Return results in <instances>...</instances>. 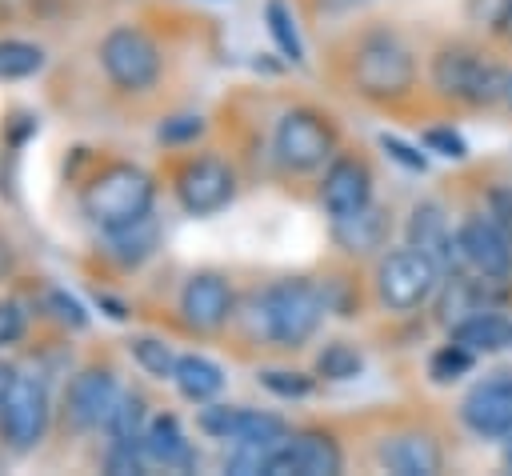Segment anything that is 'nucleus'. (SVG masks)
Masks as SVG:
<instances>
[{
  "label": "nucleus",
  "instance_id": "9d476101",
  "mask_svg": "<svg viewBox=\"0 0 512 476\" xmlns=\"http://www.w3.org/2000/svg\"><path fill=\"white\" fill-rule=\"evenodd\" d=\"M236 196V176L216 156H196L176 172V200L192 216H212Z\"/></svg>",
  "mask_w": 512,
  "mask_h": 476
},
{
  "label": "nucleus",
  "instance_id": "2f4dec72",
  "mask_svg": "<svg viewBox=\"0 0 512 476\" xmlns=\"http://www.w3.org/2000/svg\"><path fill=\"white\" fill-rule=\"evenodd\" d=\"M424 148H432V152H440V156H448V160H464V156H468L464 136L452 132V128H428V132H424Z\"/></svg>",
  "mask_w": 512,
  "mask_h": 476
},
{
  "label": "nucleus",
  "instance_id": "f3484780",
  "mask_svg": "<svg viewBox=\"0 0 512 476\" xmlns=\"http://www.w3.org/2000/svg\"><path fill=\"white\" fill-rule=\"evenodd\" d=\"M376 460L396 476H436L444 468V452L428 432L384 436L376 448Z\"/></svg>",
  "mask_w": 512,
  "mask_h": 476
},
{
  "label": "nucleus",
  "instance_id": "a19ab883",
  "mask_svg": "<svg viewBox=\"0 0 512 476\" xmlns=\"http://www.w3.org/2000/svg\"><path fill=\"white\" fill-rule=\"evenodd\" d=\"M8 268H12V252H8V244L0 240V280L8 276Z\"/></svg>",
  "mask_w": 512,
  "mask_h": 476
},
{
  "label": "nucleus",
  "instance_id": "e433bc0d",
  "mask_svg": "<svg viewBox=\"0 0 512 476\" xmlns=\"http://www.w3.org/2000/svg\"><path fill=\"white\" fill-rule=\"evenodd\" d=\"M380 148H384L392 160H400L404 168H412V172H424V156H420L416 148H408L404 140H396V136H380Z\"/></svg>",
  "mask_w": 512,
  "mask_h": 476
},
{
  "label": "nucleus",
  "instance_id": "ddd939ff",
  "mask_svg": "<svg viewBox=\"0 0 512 476\" xmlns=\"http://www.w3.org/2000/svg\"><path fill=\"white\" fill-rule=\"evenodd\" d=\"M460 420L484 440H512V372H496L480 380L464 396Z\"/></svg>",
  "mask_w": 512,
  "mask_h": 476
},
{
  "label": "nucleus",
  "instance_id": "9b49d317",
  "mask_svg": "<svg viewBox=\"0 0 512 476\" xmlns=\"http://www.w3.org/2000/svg\"><path fill=\"white\" fill-rule=\"evenodd\" d=\"M120 404V384L108 368H84L72 376L68 392H64V416L72 428L92 432V428H108L112 412Z\"/></svg>",
  "mask_w": 512,
  "mask_h": 476
},
{
  "label": "nucleus",
  "instance_id": "f704fd0d",
  "mask_svg": "<svg viewBox=\"0 0 512 476\" xmlns=\"http://www.w3.org/2000/svg\"><path fill=\"white\" fill-rule=\"evenodd\" d=\"M508 8H512V0H468V16L480 20V24H492L496 32H500Z\"/></svg>",
  "mask_w": 512,
  "mask_h": 476
},
{
  "label": "nucleus",
  "instance_id": "ea45409f",
  "mask_svg": "<svg viewBox=\"0 0 512 476\" xmlns=\"http://www.w3.org/2000/svg\"><path fill=\"white\" fill-rule=\"evenodd\" d=\"M12 384H16V372H12L8 364H0V404H4V396H8Z\"/></svg>",
  "mask_w": 512,
  "mask_h": 476
},
{
  "label": "nucleus",
  "instance_id": "aec40b11",
  "mask_svg": "<svg viewBox=\"0 0 512 476\" xmlns=\"http://www.w3.org/2000/svg\"><path fill=\"white\" fill-rule=\"evenodd\" d=\"M452 232L444 224V212L436 204H416L412 208V220H408V244L420 248L424 256H432L440 268L452 264Z\"/></svg>",
  "mask_w": 512,
  "mask_h": 476
},
{
  "label": "nucleus",
  "instance_id": "bb28decb",
  "mask_svg": "<svg viewBox=\"0 0 512 476\" xmlns=\"http://www.w3.org/2000/svg\"><path fill=\"white\" fill-rule=\"evenodd\" d=\"M360 368H364V356H360L352 344H344V340L324 344V352L316 356V372H320L324 380H356Z\"/></svg>",
  "mask_w": 512,
  "mask_h": 476
},
{
  "label": "nucleus",
  "instance_id": "c9c22d12",
  "mask_svg": "<svg viewBox=\"0 0 512 476\" xmlns=\"http://www.w3.org/2000/svg\"><path fill=\"white\" fill-rule=\"evenodd\" d=\"M20 332H24V312L12 300H0V348L20 340Z\"/></svg>",
  "mask_w": 512,
  "mask_h": 476
},
{
  "label": "nucleus",
  "instance_id": "0eeeda50",
  "mask_svg": "<svg viewBox=\"0 0 512 476\" xmlns=\"http://www.w3.org/2000/svg\"><path fill=\"white\" fill-rule=\"evenodd\" d=\"M336 148V128L328 124V116L312 112V108H292L280 116L276 124V160L288 172H312L320 168Z\"/></svg>",
  "mask_w": 512,
  "mask_h": 476
},
{
  "label": "nucleus",
  "instance_id": "37998d69",
  "mask_svg": "<svg viewBox=\"0 0 512 476\" xmlns=\"http://www.w3.org/2000/svg\"><path fill=\"white\" fill-rule=\"evenodd\" d=\"M504 104H508V112H512V72H508V84H504Z\"/></svg>",
  "mask_w": 512,
  "mask_h": 476
},
{
  "label": "nucleus",
  "instance_id": "b1692460",
  "mask_svg": "<svg viewBox=\"0 0 512 476\" xmlns=\"http://www.w3.org/2000/svg\"><path fill=\"white\" fill-rule=\"evenodd\" d=\"M144 428H148V404H144V396H140V392H120V404H116V412H112V420H108L112 440H120V444H140V440H144ZM140 448H144V444H140Z\"/></svg>",
  "mask_w": 512,
  "mask_h": 476
},
{
  "label": "nucleus",
  "instance_id": "6ab92c4d",
  "mask_svg": "<svg viewBox=\"0 0 512 476\" xmlns=\"http://www.w3.org/2000/svg\"><path fill=\"white\" fill-rule=\"evenodd\" d=\"M144 456L148 460H156V464H164V468H196V448H192V440L184 436V428H180V420L176 416H156V420H148V428H144Z\"/></svg>",
  "mask_w": 512,
  "mask_h": 476
},
{
  "label": "nucleus",
  "instance_id": "20e7f679",
  "mask_svg": "<svg viewBox=\"0 0 512 476\" xmlns=\"http://www.w3.org/2000/svg\"><path fill=\"white\" fill-rule=\"evenodd\" d=\"M432 84H436L448 100L484 108V104L504 100L508 72H504L500 64L484 60V56L472 52V48H440V52L432 56Z\"/></svg>",
  "mask_w": 512,
  "mask_h": 476
},
{
  "label": "nucleus",
  "instance_id": "f8f14e48",
  "mask_svg": "<svg viewBox=\"0 0 512 476\" xmlns=\"http://www.w3.org/2000/svg\"><path fill=\"white\" fill-rule=\"evenodd\" d=\"M344 464L328 432H296L272 448L264 476H336Z\"/></svg>",
  "mask_w": 512,
  "mask_h": 476
},
{
  "label": "nucleus",
  "instance_id": "423d86ee",
  "mask_svg": "<svg viewBox=\"0 0 512 476\" xmlns=\"http://www.w3.org/2000/svg\"><path fill=\"white\" fill-rule=\"evenodd\" d=\"M448 272H472V276H484V280H508L512 276V240L500 232V224L492 216H468L456 228Z\"/></svg>",
  "mask_w": 512,
  "mask_h": 476
},
{
  "label": "nucleus",
  "instance_id": "c03bdc74",
  "mask_svg": "<svg viewBox=\"0 0 512 476\" xmlns=\"http://www.w3.org/2000/svg\"><path fill=\"white\" fill-rule=\"evenodd\" d=\"M508 468H512V456H508Z\"/></svg>",
  "mask_w": 512,
  "mask_h": 476
},
{
  "label": "nucleus",
  "instance_id": "58836bf2",
  "mask_svg": "<svg viewBox=\"0 0 512 476\" xmlns=\"http://www.w3.org/2000/svg\"><path fill=\"white\" fill-rule=\"evenodd\" d=\"M328 12H352V8H360V4H368V0H320Z\"/></svg>",
  "mask_w": 512,
  "mask_h": 476
},
{
  "label": "nucleus",
  "instance_id": "4c0bfd02",
  "mask_svg": "<svg viewBox=\"0 0 512 476\" xmlns=\"http://www.w3.org/2000/svg\"><path fill=\"white\" fill-rule=\"evenodd\" d=\"M48 300H52V308H56V316H60V320H68L72 328H80V324H84V308H80L72 296H64V292H52Z\"/></svg>",
  "mask_w": 512,
  "mask_h": 476
},
{
  "label": "nucleus",
  "instance_id": "a878e982",
  "mask_svg": "<svg viewBox=\"0 0 512 476\" xmlns=\"http://www.w3.org/2000/svg\"><path fill=\"white\" fill-rule=\"evenodd\" d=\"M128 352H132V360H136L148 376H156V380H172V372H176V356H172V348H168L164 340H156V336H132Z\"/></svg>",
  "mask_w": 512,
  "mask_h": 476
},
{
  "label": "nucleus",
  "instance_id": "4be33fe9",
  "mask_svg": "<svg viewBox=\"0 0 512 476\" xmlns=\"http://www.w3.org/2000/svg\"><path fill=\"white\" fill-rule=\"evenodd\" d=\"M172 384L180 388L184 400L192 404H208L220 388H224V372L220 364H212L208 356H176V372H172Z\"/></svg>",
  "mask_w": 512,
  "mask_h": 476
},
{
  "label": "nucleus",
  "instance_id": "dca6fc26",
  "mask_svg": "<svg viewBox=\"0 0 512 476\" xmlns=\"http://www.w3.org/2000/svg\"><path fill=\"white\" fill-rule=\"evenodd\" d=\"M180 316L196 332H216L232 316V288L216 272H196L180 292Z\"/></svg>",
  "mask_w": 512,
  "mask_h": 476
},
{
  "label": "nucleus",
  "instance_id": "c756f323",
  "mask_svg": "<svg viewBox=\"0 0 512 476\" xmlns=\"http://www.w3.org/2000/svg\"><path fill=\"white\" fill-rule=\"evenodd\" d=\"M260 384H264L272 396H280V400H300V396L312 392V380H308L304 372H280V368L260 372Z\"/></svg>",
  "mask_w": 512,
  "mask_h": 476
},
{
  "label": "nucleus",
  "instance_id": "393cba45",
  "mask_svg": "<svg viewBox=\"0 0 512 476\" xmlns=\"http://www.w3.org/2000/svg\"><path fill=\"white\" fill-rule=\"evenodd\" d=\"M44 68V52L28 40H0V80H24Z\"/></svg>",
  "mask_w": 512,
  "mask_h": 476
},
{
  "label": "nucleus",
  "instance_id": "f03ea898",
  "mask_svg": "<svg viewBox=\"0 0 512 476\" xmlns=\"http://www.w3.org/2000/svg\"><path fill=\"white\" fill-rule=\"evenodd\" d=\"M256 312V332L264 340H272L276 348H300L316 328L324 308V292L308 280H280L268 292H260L252 300Z\"/></svg>",
  "mask_w": 512,
  "mask_h": 476
},
{
  "label": "nucleus",
  "instance_id": "cd10ccee",
  "mask_svg": "<svg viewBox=\"0 0 512 476\" xmlns=\"http://www.w3.org/2000/svg\"><path fill=\"white\" fill-rule=\"evenodd\" d=\"M264 20H268V32H272V40H276V48L292 60V64H300L304 60V44H300V32H296V20H292V12L280 4V0H268V8H264Z\"/></svg>",
  "mask_w": 512,
  "mask_h": 476
},
{
  "label": "nucleus",
  "instance_id": "5701e85b",
  "mask_svg": "<svg viewBox=\"0 0 512 476\" xmlns=\"http://www.w3.org/2000/svg\"><path fill=\"white\" fill-rule=\"evenodd\" d=\"M108 236V252H112V260L116 264H124V268H136L140 260H148L152 256V248H156V220H152V212L144 216V220H136V224H128V228H116V232H104Z\"/></svg>",
  "mask_w": 512,
  "mask_h": 476
},
{
  "label": "nucleus",
  "instance_id": "6e6552de",
  "mask_svg": "<svg viewBox=\"0 0 512 476\" xmlns=\"http://www.w3.org/2000/svg\"><path fill=\"white\" fill-rule=\"evenodd\" d=\"M100 64L116 88L144 92L160 76V48L140 28H112L100 40Z\"/></svg>",
  "mask_w": 512,
  "mask_h": 476
},
{
  "label": "nucleus",
  "instance_id": "f257e3e1",
  "mask_svg": "<svg viewBox=\"0 0 512 476\" xmlns=\"http://www.w3.org/2000/svg\"><path fill=\"white\" fill-rule=\"evenodd\" d=\"M152 200H156V184L136 164H108L80 192V208L100 232H116L144 220L152 212Z\"/></svg>",
  "mask_w": 512,
  "mask_h": 476
},
{
  "label": "nucleus",
  "instance_id": "7ed1b4c3",
  "mask_svg": "<svg viewBox=\"0 0 512 476\" xmlns=\"http://www.w3.org/2000/svg\"><path fill=\"white\" fill-rule=\"evenodd\" d=\"M352 80L372 100H400L416 84V60L396 32H368L352 56Z\"/></svg>",
  "mask_w": 512,
  "mask_h": 476
},
{
  "label": "nucleus",
  "instance_id": "473e14b6",
  "mask_svg": "<svg viewBox=\"0 0 512 476\" xmlns=\"http://www.w3.org/2000/svg\"><path fill=\"white\" fill-rule=\"evenodd\" d=\"M200 132H204V120H200V116H172V120L160 124L156 136H160L164 144H180V140H196Z\"/></svg>",
  "mask_w": 512,
  "mask_h": 476
},
{
  "label": "nucleus",
  "instance_id": "39448f33",
  "mask_svg": "<svg viewBox=\"0 0 512 476\" xmlns=\"http://www.w3.org/2000/svg\"><path fill=\"white\" fill-rule=\"evenodd\" d=\"M436 288H440V264L432 256H424L420 248H412V244L388 252L376 268V292L392 312L420 308Z\"/></svg>",
  "mask_w": 512,
  "mask_h": 476
},
{
  "label": "nucleus",
  "instance_id": "79ce46f5",
  "mask_svg": "<svg viewBox=\"0 0 512 476\" xmlns=\"http://www.w3.org/2000/svg\"><path fill=\"white\" fill-rule=\"evenodd\" d=\"M500 32H504V40L512 44V8H508V16H504V24H500Z\"/></svg>",
  "mask_w": 512,
  "mask_h": 476
},
{
  "label": "nucleus",
  "instance_id": "7c9ffc66",
  "mask_svg": "<svg viewBox=\"0 0 512 476\" xmlns=\"http://www.w3.org/2000/svg\"><path fill=\"white\" fill-rule=\"evenodd\" d=\"M144 448L140 444H120V440H112V448H108V456H104V472H112V476H140L144 472Z\"/></svg>",
  "mask_w": 512,
  "mask_h": 476
},
{
  "label": "nucleus",
  "instance_id": "c85d7f7f",
  "mask_svg": "<svg viewBox=\"0 0 512 476\" xmlns=\"http://www.w3.org/2000/svg\"><path fill=\"white\" fill-rule=\"evenodd\" d=\"M472 352L468 348H460L456 340H448L440 352H432V360H428V376L436 380V384H452V380H460L468 368H472Z\"/></svg>",
  "mask_w": 512,
  "mask_h": 476
},
{
  "label": "nucleus",
  "instance_id": "1a4fd4ad",
  "mask_svg": "<svg viewBox=\"0 0 512 476\" xmlns=\"http://www.w3.org/2000/svg\"><path fill=\"white\" fill-rule=\"evenodd\" d=\"M44 428H48V388L36 376H16V384L0 404V436L12 448L28 452L40 444Z\"/></svg>",
  "mask_w": 512,
  "mask_h": 476
},
{
  "label": "nucleus",
  "instance_id": "412c9836",
  "mask_svg": "<svg viewBox=\"0 0 512 476\" xmlns=\"http://www.w3.org/2000/svg\"><path fill=\"white\" fill-rule=\"evenodd\" d=\"M332 236H336V244L348 248V252H372V248L384 244L388 220H384L380 208L364 204V208L352 212V216H336V220H332Z\"/></svg>",
  "mask_w": 512,
  "mask_h": 476
},
{
  "label": "nucleus",
  "instance_id": "4468645a",
  "mask_svg": "<svg viewBox=\"0 0 512 476\" xmlns=\"http://www.w3.org/2000/svg\"><path fill=\"white\" fill-rule=\"evenodd\" d=\"M200 428L216 440H232V444H260V448H276L288 440V428L280 416L272 412H256V408H204L200 412Z\"/></svg>",
  "mask_w": 512,
  "mask_h": 476
},
{
  "label": "nucleus",
  "instance_id": "2eb2a0df",
  "mask_svg": "<svg viewBox=\"0 0 512 476\" xmlns=\"http://www.w3.org/2000/svg\"><path fill=\"white\" fill-rule=\"evenodd\" d=\"M320 204H324V212L332 220L336 216H352L364 204H372V172H368V164L356 160V156H336L328 164V172H324Z\"/></svg>",
  "mask_w": 512,
  "mask_h": 476
},
{
  "label": "nucleus",
  "instance_id": "a211bd4d",
  "mask_svg": "<svg viewBox=\"0 0 512 476\" xmlns=\"http://www.w3.org/2000/svg\"><path fill=\"white\" fill-rule=\"evenodd\" d=\"M448 340H456L472 356H492V352H504L512 344V320L500 316L496 308H484V312H472V316L456 320Z\"/></svg>",
  "mask_w": 512,
  "mask_h": 476
},
{
  "label": "nucleus",
  "instance_id": "72a5a7b5",
  "mask_svg": "<svg viewBox=\"0 0 512 476\" xmlns=\"http://www.w3.org/2000/svg\"><path fill=\"white\" fill-rule=\"evenodd\" d=\"M488 216L500 224V232L512 240V188L508 184H496L488 192Z\"/></svg>",
  "mask_w": 512,
  "mask_h": 476
}]
</instances>
